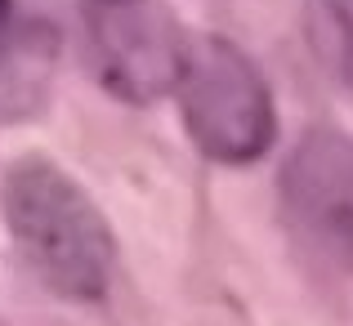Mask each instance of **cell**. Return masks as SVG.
Returning a JSON list of instances; mask_svg holds the SVG:
<instances>
[{
    "label": "cell",
    "instance_id": "cell-3",
    "mask_svg": "<svg viewBox=\"0 0 353 326\" xmlns=\"http://www.w3.org/2000/svg\"><path fill=\"white\" fill-rule=\"evenodd\" d=\"M282 219L322 268L353 273V139L313 125L282 165Z\"/></svg>",
    "mask_w": 353,
    "mask_h": 326
},
{
    "label": "cell",
    "instance_id": "cell-6",
    "mask_svg": "<svg viewBox=\"0 0 353 326\" xmlns=\"http://www.w3.org/2000/svg\"><path fill=\"white\" fill-rule=\"evenodd\" d=\"M99 5H121V0H99Z\"/></svg>",
    "mask_w": 353,
    "mask_h": 326
},
{
    "label": "cell",
    "instance_id": "cell-2",
    "mask_svg": "<svg viewBox=\"0 0 353 326\" xmlns=\"http://www.w3.org/2000/svg\"><path fill=\"white\" fill-rule=\"evenodd\" d=\"M179 112L201 156L224 165H246L273 147L277 112L259 68L233 41H188V59L179 72Z\"/></svg>",
    "mask_w": 353,
    "mask_h": 326
},
{
    "label": "cell",
    "instance_id": "cell-4",
    "mask_svg": "<svg viewBox=\"0 0 353 326\" xmlns=\"http://www.w3.org/2000/svg\"><path fill=\"white\" fill-rule=\"evenodd\" d=\"M94 54L99 77L117 99L157 103L179 85L188 36L165 9L148 5V0H121V5H99Z\"/></svg>",
    "mask_w": 353,
    "mask_h": 326
},
{
    "label": "cell",
    "instance_id": "cell-5",
    "mask_svg": "<svg viewBox=\"0 0 353 326\" xmlns=\"http://www.w3.org/2000/svg\"><path fill=\"white\" fill-rule=\"evenodd\" d=\"M54 32L0 0V121H27L45 108L54 85Z\"/></svg>",
    "mask_w": 353,
    "mask_h": 326
},
{
    "label": "cell",
    "instance_id": "cell-1",
    "mask_svg": "<svg viewBox=\"0 0 353 326\" xmlns=\"http://www.w3.org/2000/svg\"><path fill=\"white\" fill-rule=\"evenodd\" d=\"M5 223L27 268L68 300H103L117 268V241L103 210L68 170L23 156L5 174Z\"/></svg>",
    "mask_w": 353,
    "mask_h": 326
}]
</instances>
